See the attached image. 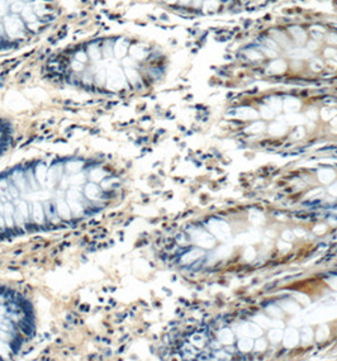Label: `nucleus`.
<instances>
[{"mask_svg": "<svg viewBox=\"0 0 337 361\" xmlns=\"http://www.w3.org/2000/svg\"><path fill=\"white\" fill-rule=\"evenodd\" d=\"M123 181L108 164L65 156L25 162L0 174V241L65 228L121 198Z\"/></svg>", "mask_w": 337, "mask_h": 361, "instance_id": "f257e3e1", "label": "nucleus"}, {"mask_svg": "<svg viewBox=\"0 0 337 361\" xmlns=\"http://www.w3.org/2000/svg\"><path fill=\"white\" fill-rule=\"evenodd\" d=\"M166 66L168 56L155 42L130 32H106L42 51L25 73L47 87L130 98L155 85Z\"/></svg>", "mask_w": 337, "mask_h": 361, "instance_id": "f03ea898", "label": "nucleus"}, {"mask_svg": "<svg viewBox=\"0 0 337 361\" xmlns=\"http://www.w3.org/2000/svg\"><path fill=\"white\" fill-rule=\"evenodd\" d=\"M68 17L65 0H0V56L39 44Z\"/></svg>", "mask_w": 337, "mask_h": 361, "instance_id": "7ed1b4c3", "label": "nucleus"}, {"mask_svg": "<svg viewBox=\"0 0 337 361\" xmlns=\"http://www.w3.org/2000/svg\"><path fill=\"white\" fill-rule=\"evenodd\" d=\"M35 324L30 300L16 289L0 286V360L18 355L31 341Z\"/></svg>", "mask_w": 337, "mask_h": 361, "instance_id": "20e7f679", "label": "nucleus"}, {"mask_svg": "<svg viewBox=\"0 0 337 361\" xmlns=\"http://www.w3.org/2000/svg\"><path fill=\"white\" fill-rule=\"evenodd\" d=\"M14 137H16V128L12 121L0 116V156L12 146Z\"/></svg>", "mask_w": 337, "mask_h": 361, "instance_id": "39448f33", "label": "nucleus"}]
</instances>
